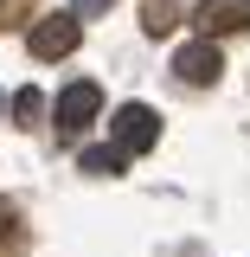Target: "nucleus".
I'll return each mask as SVG.
<instances>
[{
  "mask_svg": "<svg viewBox=\"0 0 250 257\" xmlns=\"http://www.w3.org/2000/svg\"><path fill=\"white\" fill-rule=\"evenodd\" d=\"M109 135H116V148H122L128 161L148 155L160 142V109L154 103H122V109H109Z\"/></svg>",
  "mask_w": 250,
  "mask_h": 257,
  "instance_id": "obj_1",
  "label": "nucleus"
},
{
  "mask_svg": "<svg viewBox=\"0 0 250 257\" xmlns=\"http://www.w3.org/2000/svg\"><path fill=\"white\" fill-rule=\"evenodd\" d=\"M96 116H103V84H90V77H71V84L58 90V103H52L58 135H84Z\"/></svg>",
  "mask_w": 250,
  "mask_h": 257,
  "instance_id": "obj_2",
  "label": "nucleus"
},
{
  "mask_svg": "<svg viewBox=\"0 0 250 257\" xmlns=\"http://www.w3.org/2000/svg\"><path fill=\"white\" fill-rule=\"evenodd\" d=\"M77 39H84V13H45V20L26 32V52L52 64V58H71Z\"/></svg>",
  "mask_w": 250,
  "mask_h": 257,
  "instance_id": "obj_3",
  "label": "nucleus"
},
{
  "mask_svg": "<svg viewBox=\"0 0 250 257\" xmlns=\"http://www.w3.org/2000/svg\"><path fill=\"white\" fill-rule=\"evenodd\" d=\"M192 26L205 32V39L250 32V0H199V7H192Z\"/></svg>",
  "mask_w": 250,
  "mask_h": 257,
  "instance_id": "obj_4",
  "label": "nucleus"
},
{
  "mask_svg": "<svg viewBox=\"0 0 250 257\" xmlns=\"http://www.w3.org/2000/svg\"><path fill=\"white\" fill-rule=\"evenodd\" d=\"M218 71H224V58H218L212 39H192V45L173 52V77L180 84H218Z\"/></svg>",
  "mask_w": 250,
  "mask_h": 257,
  "instance_id": "obj_5",
  "label": "nucleus"
},
{
  "mask_svg": "<svg viewBox=\"0 0 250 257\" xmlns=\"http://www.w3.org/2000/svg\"><path fill=\"white\" fill-rule=\"evenodd\" d=\"M77 167H84V174H103V180H109V174H122V167H128V155L116 148V142H109V148H84V155H77Z\"/></svg>",
  "mask_w": 250,
  "mask_h": 257,
  "instance_id": "obj_6",
  "label": "nucleus"
},
{
  "mask_svg": "<svg viewBox=\"0 0 250 257\" xmlns=\"http://www.w3.org/2000/svg\"><path fill=\"white\" fill-rule=\"evenodd\" d=\"M45 109H52V103H45V90H32V84H26L20 96H13V122H20V128L45 122Z\"/></svg>",
  "mask_w": 250,
  "mask_h": 257,
  "instance_id": "obj_7",
  "label": "nucleus"
},
{
  "mask_svg": "<svg viewBox=\"0 0 250 257\" xmlns=\"http://www.w3.org/2000/svg\"><path fill=\"white\" fill-rule=\"evenodd\" d=\"M173 20H180L173 0H154V7H148V32H173Z\"/></svg>",
  "mask_w": 250,
  "mask_h": 257,
  "instance_id": "obj_8",
  "label": "nucleus"
},
{
  "mask_svg": "<svg viewBox=\"0 0 250 257\" xmlns=\"http://www.w3.org/2000/svg\"><path fill=\"white\" fill-rule=\"evenodd\" d=\"M103 7H109V0H77L71 13H84V20H90V13H103Z\"/></svg>",
  "mask_w": 250,
  "mask_h": 257,
  "instance_id": "obj_9",
  "label": "nucleus"
},
{
  "mask_svg": "<svg viewBox=\"0 0 250 257\" xmlns=\"http://www.w3.org/2000/svg\"><path fill=\"white\" fill-rule=\"evenodd\" d=\"M7 225H13V199H0V231H7Z\"/></svg>",
  "mask_w": 250,
  "mask_h": 257,
  "instance_id": "obj_10",
  "label": "nucleus"
}]
</instances>
